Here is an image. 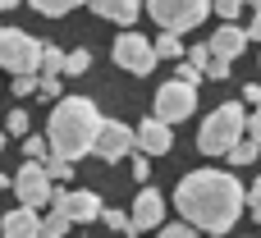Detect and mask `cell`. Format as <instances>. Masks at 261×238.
Instances as JSON below:
<instances>
[{
    "instance_id": "6da1fadb",
    "label": "cell",
    "mask_w": 261,
    "mask_h": 238,
    "mask_svg": "<svg viewBox=\"0 0 261 238\" xmlns=\"http://www.w3.org/2000/svg\"><path fill=\"white\" fill-rule=\"evenodd\" d=\"M248 206L243 183L229 170H193L174 188V211L197 225V234H229Z\"/></svg>"
},
{
    "instance_id": "7a4b0ae2",
    "label": "cell",
    "mask_w": 261,
    "mask_h": 238,
    "mask_svg": "<svg viewBox=\"0 0 261 238\" xmlns=\"http://www.w3.org/2000/svg\"><path fill=\"white\" fill-rule=\"evenodd\" d=\"M101 110L92 96H60L50 119H46V138H50V151L64 156V161H83L96 151V133H101Z\"/></svg>"
},
{
    "instance_id": "3957f363",
    "label": "cell",
    "mask_w": 261,
    "mask_h": 238,
    "mask_svg": "<svg viewBox=\"0 0 261 238\" xmlns=\"http://www.w3.org/2000/svg\"><path fill=\"white\" fill-rule=\"evenodd\" d=\"M243 133H248L243 105H239V101H225V105H216V110L206 115V124L197 128V147H202V156H225Z\"/></svg>"
},
{
    "instance_id": "277c9868",
    "label": "cell",
    "mask_w": 261,
    "mask_h": 238,
    "mask_svg": "<svg viewBox=\"0 0 261 238\" xmlns=\"http://www.w3.org/2000/svg\"><path fill=\"white\" fill-rule=\"evenodd\" d=\"M41 50L46 41H37L23 28H0V69L9 73H41Z\"/></svg>"
},
{
    "instance_id": "5b68a950",
    "label": "cell",
    "mask_w": 261,
    "mask_h": 238,
    "mask_svg": "<svg viewBox=\"0 0 261 238\" xmlns=\"http://www.w3.org/2000/svg\"><path fill=\"white\" fill-rule=\"evenodd\" d=\"M211 9H216V0H147V14H151L161 28H170V32L197 28Z\"/></svg>"
},
{
    "instance_id": "8992f818",
    "label": "cell",
    "mask_w": 261,
    "mask_h": 238,
    "mask_svg": "<svg viewBox=\"0 0 261 238\" xmlns=\"http://www.w3.org/2000/svg\"><path fill=\"white\" fill-rule=\"evenodd\" d=\"M110 55H115V64L124 69V73H133V78H147L151 69H156V41H147L142 32H119L115 37V46H110Z\"/></svg>"
},
{
    "instance_id": "52a82bcc",
    "label": "cell",
    "mask_w": 261,
    "mask_h": 238,
    "mask_svg": "<svg viewBox=\"0 0 261 238\" xmlns=\"http://www.w3.org/2000/svg\"><path fill=\"white\" fill-rule=\"evenodd\" d=\"M193 110H197V83H188V78H170V83L156 87L151 115H161V119H170V124H184Z\"/></svg>"
},
{
    "instance_id": "ba28073f",
    "label": "cell",
    "mask_w": 261,
    "mask_h": 238,
    "mask_svg": "<svg viewBox=\"0 0 261 238\" xmlns=\"http://www.w3.org/2000/svg\"><path fill=\"white\" fill-rule=\"evenodd\" d=\"M14 197L18 202H28V206H50V197H55V179L46 174V161H23V170L14 174Z\"/></svg>"
},
{
    "instance_id": "9c48e42d",
    "label": "cell",
    "mask_w": 261,
    "mask_h": 238,
    "mask_svg": "<svg viewBox=\"0 0 261 238\" xmlns=\"http://www.w3.org/2000/svg\"><path fill=\"white\" fill-rule=\"evenodd\" d=\"M138 151V128H128V124H119V119H106L101 124V133H96V161H106V165H115V161H124V156H133Z\"/></svg>"
},
{
    "instance_id": "30bf717a",
    "label": "cell",
    "mask_w": 261,
    "mask_h": 238,
    "mask_svg": "<svg viewBox=\"0 0 261 238\" xmlns=\"http://www.w3.org/2000/svg\"><path fill=\"white\" fill-rule=\"evenodd\" d=\"M50 206H60L73 225H92V220H101V197L96 193H87V188H73V193H55L50 197Z\"/></svg>"
},
{
    "instance_id": "8fae6325",
    "label": "cell",
    "mask_w": 261,
    "mask_h": 238,
    "mask_svg": "<svg viewBox=\"0 0 261 238\" xmlns=\"http://www.w3.org/2000/svg\"><path fill=\"white\" fill-rule=\"evenodd\" d=\"M165 225V197L156 188H142L133 211H128V234H147V229H161Z\"/></svg>"
},
{
    "instance_id": "7c38bea8",
    "label": "cell",
    "mask_w": 261,
    "mask_h": 238,
    "mask_svg": "<svg viewBox=\"0 0 261 238\" xmlns=\"http://www.w3.org/2000/svg\"><path fill=\"white\" fill-rule=\"evenodd\" d=\"M170 128H174V124L161 119V115L142 119V124H138V151H147V156H165V151L174 147V133H170Z\"/></svg>"
},
{
    "instance_id": "4fadbf2b",
    "label": "cell",
    "mask_w": 261,
    "mask_h": 238,
    "mask_svg": "<svg viewBox=\"0 0 261 238\" xmlns=\"http://www.w3.org/2000/svg\"><path fill=\"white\" fill-rule=\"evenodd\" d=\"M0 234L5 238H41V216H37V206L18 202L14 211H5V216H0Z\"/></svg>"
},
{
    "instance_id": "5bb4252c",
    "label": "cell",
    "mask_w": 261,
    "mask_h": 238,
    "mask_svg": "<svg viewBox=\"0 0 261 238\" xmlns=\"http://www.w3.org/2000/svg\"><path fill=\"white\" fill-rule=\"evenodd\" d=\"M248 41H252V37H248V28H239L234 18H220V28L211 32V50H216V55H225V60H239Z\"/></svg>"
},
{
    "instance_id": "9a60e30c",
    "label": "cell",
    "mask_w": 261,
    "mask_h": 238,
    "mask_svg": "<svg viewBox=\"0 0 261 238\" xmlns=\"http://www.w3.org/2000/svg\"><path fill=\"white\" fill-rule=\"evenodd\" d=\"M87 5H92V14H96V18L119 23V28H133V23H138V14H142V0H87Z\"/></svg>"
},
{
    "instance_id": "2e32d148",
    "label": "cell",
    "mask_w": 261,
    "mask_h": 238,
    "mask_svg": "<svg viewBox=\"0 0 261 238\" xmlns=\"http://www.w3.org/2000/svg\"><path fill=\"white\" fill-rule=\"evenodd\" d=\"M257 151H261V142L252 138V133H243V138H239V142L225 151V161H229L234 170H243V165H252V161H257Z\"/></svg>"
},
{
    "instance_id": "e0dca14e",
    "label": "cell",
    "mask_w": 261,
    "mask_h": 238,
    "mask_svg": "<svg viewBox=\"0 0 261 238\" xmlns=\"http://www.w3.org/2000/svg\"><path fill=\"white\" fill-rule=\"evenodd\" d=\"M69 229H73V220L60 206H50V216H41V238H64Z\"/></svg>"
},
{
    "instance_id": "ac0fdd59",
    "label": "cell",
    "mask_w": 261,
    "mask_h": 238,
    "mask_svg": "<svg viewBox=\"0 0 261 238\" xmlns=\"http://www.w3.org/2000/svg\"><path fill=\"white\" fill-rule=\"evenodd\" d=\"M156 55H161V60H174V64H179V60H184L188 50H184V41H179V32H170V28H165V32L156 37Z\"/></svg>"
},
{
    "instance_id": "d6986e66",
    "label": "cell",
    "mask_w": 261,
    "mask_h": 238,
    "mask_svg": "<svg viewBox=\"0 0 261 238\" xmlns=\"http://www.w3.org/2000/svg\"><path fill=\"white\" fill-rule=\"evenodd\" d=\"M37 14H46V18H64V14H73L78 5H87V0H28Z\"/></svg>"
},
{
    "instance_id": "ffe728a7",
    "label": "cell",
    "mask_w": 261,
    "mask_h": 238,
    "mask_svg": "<svg viewBox=\"0 0 261 238\" xmlns=\"http://www.w3.org/2000/svg\"><path fill=\"white\" fill-rule=\"evenodd\" d=\"M23 156H28V161H46V156H50V138H46V133H41V138H37V133H23Z\"/></svg>"
},
{
    "instance_id": "44dd1931",
    "label": "cell",
    "mask_w": 261,
    "mask_h": 238,
    "mask_svg": "<svg viewBox=\"0 0 261 238\" xmlns=\"http://www.w3.org/2000/svg\"><path fill=\"white\" fill-rule=\"evenodd\" d=\"M73 165H78V161H64V156H55V151L46 156V174H50L55 183H64V179H73Z\"/></svg>"
},
{
    "instance_id": "7402d4cb",
    "label": "cell",
    "mask_w": 261,
    "mask_h": 238,
    "mask_svg": "<svg viewBox=\"0 0 261 238\" xmlns=\"http://www.w3.org/2000/svg\"><path fill=\"white\" fill-rule=\"evenodd\" d=\"M64 60H69V50L46 46V50H41V73H64Z\"/></svg>"
},
{
    "instance_id": "603a6c76",
    "label": "cell",
    "mask_w": 261,
    "mask_h": 238,
    "mask_svg": "<svg viewBox=\"0 0 261 238\" xmlns=\"http://www.w3.org/2000/svg\"><path fill=\"white\" fill-rule=\"evenodd\" d=\"M92 69V50H69V60H64V73L69 78H83Z\"/></svg>"
},
{
    "instance_id": "cb8c5ba5",
    "label": "cell",
    "mask_w": 261,
    "mask_h": 238,
    "mask_svg": "<svg viewBox=\"0 0 261 238\" xmlns=\"http://www.w3.org/2000/svg\"><path fill=\"white\" fill-rule=\"evenodd\" d=\"M32 92H41V73H14V96L23 101V96H32Z\"/></svg>"
},
{
    "instance_id": "d4e9b609",
    "label": "cell",
    "mask_w": 261,
    "mask_h": 238,
    "mask_svg": "<svg viewBox=\"0 0 261 238\" xmlns=\"http://www.w3.org/2000/svg\"><path fill=\"white\" fill-rule=\"evenodd\" d=\"M5 128H9V138H23V133H28V105H18V110H9V119H5Z\"/></svg>"
},
{
    "instance_id": "484cf974",
    "label": "cell",
    "mask_w": 261,
    "mask_h": 238,
    "mask_svg": "<svg viewBox=\"0 0 261 238\" xmlns=\"http://www.w3.org/2000/svg\"><path fill=\"white\" fill-rule=\"evenodd\" d=\"M188 60H193V64H197V69L206 73V64L216 60V50H211V41H206V46H193V50H188Z\"/></svg>"
},
{
    "instance_id": "4316f807",
    "label": "cell",
    "mask_w": 261,
    "mask_h": 238,
    "mask_svg": "<svg viewBox=\"0 0 261 238\" xmlns=\"http://www.w3.org/2000/svg\"><path fill=\"white\" fill-rule=\"evenodd\" d=\"M229 64H234V60H225V55H216V60L206 64V78H216V83H220V78H229Z\"/></svg>"
},
{
    "instance_id": "83f0119b",
    "label": "cell",
    "mask_w": 261,
    "mask_h": 238,
    "mask_svg": "<svg viewBox=\"0 0 261 238\" xmlns=\"http://www.w3.org/2000/svg\"><path fill=\"white\" fill-rule=\"evenodd\" d=\"M101 220H106L110 229H119V234H128V211H101Z\"/></svg>"
},
{
    "instance_id": "f1b7e54d",
    "label": "cell",
    "mask_w": 261,
    "mask_h": 238,
    "mask_svg": "<svg viewBox=\"0 0 261 238\" xmlns=\"http://www.w3.org/2000/svg\"><path fill=\"white\" fill-rule=\"evenodd\" d=\"M243 5H248V0H216V14H220V18H239Z\"/></svg>"
},
{
    "instance_id": "f546056e",
    "label": "cell",
    "mask_w": 261,
    "mask_h": 238,
    "mask_svg": "<svg viewBox=\"0 0 261 238\" xmlns=\"http://www.w3.org/2000/svg\"><path fill=\"white\" fill-rule=\"evenodd\" d=\"M41 96L60 101V73H41Z\"/></svg>"
},
{
    "instance_id": "4dcf8cb0",
    "label": "cell",
    "mask_w": 261,
    "mask_h": 238,
    "mask_svg": "<svg viewBox=\"0 0 261 238\" xmlns=\"http://www.w3.org/2000/svg\"><path fill=\"white\" fill-rule=\"evenodd\" d=\"M133 179H151V165H147V151H133Z\"/></svg>"
},
{
    "instance_id": "1f68e13d",
    "label": "cell",
    "mask_w": 261,
    "mask_h": 238,
    "mask_svg": "<svg viewBox=\"0 0 261 238\" xmlns=\"http://www.w3.org/2000/svg\"><path fill=\"white\" fill-rule=\"evenodd\" d=\"M243 101H248V105H261V83H248V87H243Z\"/></svg>"
},
{
    "instance_id": "d6a6232c",
    "label": "cell",
    "mask_w": 261,
    "mask_h": 238,
    "mask_svg": "<svg viewBox=\"0 0 261 238\" xmlns=\"http://www.w3.org/2000/svg\"><path fill=\"white\" fill-rule=\"evenodd\" d=\"M248 133H252V138H257V142H261V105H257V110H252V115H248Z\"/></svg>"
},
{
    "instance_id": "836d02e7",
    "label": "cell",
    "mask_w": 261,
    "mask_h": 238,
    "mask_svg": "<svg viewBox=\"0 0 261 238\" xmlns=\"http://www.w3.org/2000/svg\"><path fill=\"white\" fill-rule=\"evenodd\" d=\"M248 37H252V41H261V9L252 14V23H248Z\"/></svg>"
},
{
    "instance_id": "e575fe53",
    "label": "cell",
    "mask_w": 261,
    "mask_h": 238,
    "mask_svg": "<svg viewBox=\"0 0 261 238\" xmlns=\"http://www.w3.org/2000/svg\"><path fill=\"white\" fill-rule=\"evenodd\" d=\"M248 206H261V179L252 183V188H248Z\"/></svg>"
},
{
    "instance_id": "d590c367",
    "label": "cell",
    "mask_w": 261,
    "mask_h": 238,
    "mask_svg": "<svg viewBox=\"0 0 261 238\" xmlns=\"http://www.w3.org/2000/svg\"><path fill=\"white\" fill-rule=\"evenodd\" d=\"M5 147H9V128H0V151H5Z\"/></svg>"
},
{
    "instance_id": "8d00e7d4",
    "label": "cell",
    "mask_w": 261,
    "mask_h": 238,
    "mask_svg": "<svg viewBox=\"0 0 261 238\" xmlns=\"http://www.w3.org/2000/svg\"><path fill=\"white\" fill-rule=\"evenodd\" d=\"M0 188H14V179H9V174H0Z\"/></svg>"
},
{
    "instance_id": "74e56055",
    "label": "cell",
    "mask_w": 261,
    "mask_h": 238,
    "mask_svg": "<svg viewBox=\"0 0 261 238\" xmlns=\"http://www.w3.org/2000/svg\"><path fill=\"white\" fill-rule=\"evenodd\" d=\"M14 5H18V0H0V9H14Z\"/></svg>"
},
{
    "instance_id": "f35d334b",
    "label": "cell",
    "mask_w": 261,
    "mask_h": 238,
    "mask_svg": "<svg viewBox=\"0 0 261 238\" xmlns=\"http://www.w3.org/2000/svg\"><path fill=\"white\" fill-rule=\"evenodd\" d=\"M252 220H257V225H261V206H252Z\"/></svg>"
},
{
    "instance_id": "ab89813d",
    "label": "cell",
    "mask_w": 261,
    "mask_h": 238,
    "mask_svg": "<svg viewBox=\"0 0 261 238\" xmlns=\"http://www.w3.org/2000/svg\"><path fill=\"white\" fill-rule=\"evenodd\" d=\"M257 69H261V60H257Z\"/></svg>"
},
{
    "instance_id": "60d3db41",
    "label": "cell",
    "mask_w": 261,
    "mask_h": 238,
    "mask_svg": "<svg viewBox=\"0 0 261 238\" xmlns=\"http://www.w3.org/2000/svg\"><path fill=\"white\" fill-rule=\"evenodd\" d=\"M0 14H5V9H0Z\"/></svg>"
}]
</instances>
